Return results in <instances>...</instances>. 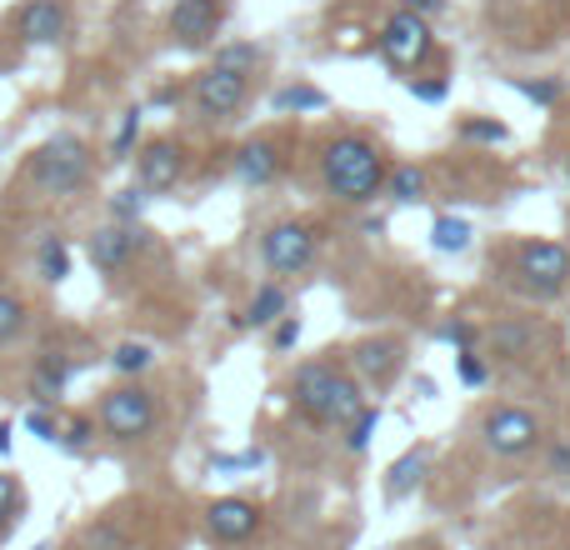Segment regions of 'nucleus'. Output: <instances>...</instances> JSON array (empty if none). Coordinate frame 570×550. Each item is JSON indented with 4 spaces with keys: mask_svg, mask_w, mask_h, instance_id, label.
Returning <instances> with one entry per match:
<instances>
[{
    "mask_svg": "<svg viewBox=\"0 0 570 550\" xmlns=\"http://www.w3.org/2000/svg\"><path fill=\"white\" fill-rule=\"evenodd\" d=\"M385 176H391V166H385L381 146L365 140V136H335L321 156L325 190L341 196L345 206H365V200H375L385 190Z\"/></svg>",
    "mask_w": 570,
    "mask_h": 550,
    "instance_id": "obj_1",
    "label": "nucleus"
},
{
    "mask_svg": "<svg viewBox=\"0 0 570 550\" xmlns=\"http://www.w3.org/2000/svg\"><path fill=\"white\" fill-rule=\"evenodd\" d=\"M291 405L311 425H351L355 411L365 405V395H361V381H355V375L335 371L331 361H311L295 371Z\"/></svg>",
    "mask_w": 570,
    "mask_h": 550,
    "instance_id": "obj_2",
    "label": "nucleus"
},
{
    "mask_svg": "<svg viewBox=\"0 0 570 550\" xmlns=\"http://www.w3.org/2000/svg\"><path fill=\"white\" fill-rule=\"evenodd\" d=\"M90 180H96V156H90V146L80 136H70V130L50 136L26 166V186L50 200L80 196Z\"/></svg>",
    "mask_w": 570,
    "mask_h": 550,
    "instance_id": "obj_3",
    "label": "nucleus"
},
{
    "mask_svg": "<svg viewBox=\"0 0 570 550\" xmlns=\"http://www.w3.org/2000/svg\"><path fill=\"white\" fill-rule=\"evenodd\" d=\"M160 421V405L146 385H116V391L100 395V411H96V425L110 435V441H146Z\"/></svg>",
    "mask_w": 570,
    "mask_h": 550,
    "instance_id": "obj_4",
    "label": "nucleus"
},
{
    "mask_svg": "<svg viewBox=\"0 0 570 550\" xmlns=\"http://www.w3.org/2000/svg\"><path fill=\"white\" fill-rule=\"evenodd\" d=\"M515 275H521V285L531 295L551 301V295H561L566 281H570V251L561 240H525V246L515 251Z\"/></svg>",
    "mask_w": 570,
    "mask_h": 550,
    "instance_id": "obj_5",
    "label": "nucleus"
},
{
    "mask_svg": "<svg viewBox=\"0 0 570 550\" xmlns=\"http://www.w3.org/2000/svg\"><path fill=\"white\" fill-rule=\"evenodd\" d=\"M321 251V236L305 220H276V226L261 236V261L271 275H301Z\"/></svg>",
    "mask_w": 570,
    "mask_h": 550,
    "instance_id": "obj_6",
    "label": "nucleus"
},
{
    "mask_svg": "<svg viewBox=\"0 0 570 550\" xmlns=\"http://www.w3.org/2000/svg\"><path fill=\"white\" fill-rule=\"evenodd\" d=\"M246 96H250V76L226 70V66L200 70L196 86H190V106H196L200 120H230L240 106H246Z\"/></svg>",
    "mask_w": 570,
    "mask_h": 550,
    "instance_id": "obj_7",
    "label": "nucleus"
},
{
    "mask_svg": "<svg viewBox=\"0 0 570 550\" xmlns=\"http://www.w3.org/2000/svg\"><path fill=\"white\" fill-rule=\"evenodd\" d=\"M481 441H485L491 455L515 461V455L535 451V441H541V421H535L531 411H521V405H495V411H485V421H481Z\"/></svg>",
    "mask_w": 570,
    "mask_h": 550,
    "instance_id": "obj_8",
    "label": "nucleus"
},
{
    "mask_svg": "<svg viewBox=\"0 0 570 550\" xmlns=\"http://www.w3.org/2000/svg\"><path fill=\"white\" fill-rule=\"evenodd\" d=\"M220 26H226V0H176L166 20L180 50H206L220 36Z\"/></svg>",
    "mask_w": 570,
    "mask_h": 550,
    "instance_id": "obj_9",
    "label": "nucleus"
},
{
    "mask_svg": "<svg viewBox=\"0 0 570 550\" xmlns=\"http://www.w3.org/2000/svg\"><path fill=\"white\" fill-rule=\"evenodd\" d=\"M381 56L391 60L395 70H411L415 60H425L431 56V26H425V16H415V10H395L391 20H385V30H381Z\"/></svg>",
    "mask_w": 570,
    "mask_h": 550,
    "instance_id": "obj_10",
    "label": "nucleus"
},
{
    "mask_svg": "<svg viewBox=\"0 0 570 550\" xmlns=\"http://www.w3.org/2000/svg\"><path fill=\"white\" fill-rule=\"evenodd\" d=\"M180 176H186V150H180V140H150L136 156V186L146 190V196L176 190Z\"/></svg>",
    "mask_w": 570,
    "mask_h": 550,
    "instance_id": "obj_11",
    "label": "nucleus"
},
{
    "mask_svg": "<svg viewBox=\"0 0 570 550\" xmlns=\"http://www.w3.org/2000/svg\"><path fill=\"white\" fill-rule=\"evenodd\" d=\"M206 531L220 546H246L261 531V505L246 501V495H220V501L206 505Z\"/></svg>",
    "mask_w": 570,
    "mask_h": 550,
    "instance_id": "obj_12",
    "label": "nucleus"
},
{
    "mask_svg": "<svg viewBox=\"0 0 570 550\" xmlns=\"http://www.w3.org/2000/svg\"><path fill=\"white\" fill-rule=\"evenodd\" d=\"M16 36L26 46H60L70 36V6L66 0H26L16 16Z\"/></svg>",
    "mask_w": 570,
    "mask_h": 550,
    "instance_id": "obj_13",
    "label": "nucleus"
},
{
    "mask_svg": "<svg viewBox=\"0 0 570 550\" xmlns=\"http://www.w3.org/2000/svg\"><path fill=\"white\" fill-rule=\"evenodd\" d=\"M146 246V230L140 226H116V220H110V226H100L96 236H90V266H96L100 275H120L130 266V261H136V251Z\"/></svg>",
    "mask_w": 570,
    "mask_h": 550,
    "instance_id": "obj_14",
    "label": "nucleus"
},
{
    "mask_svg": "<svg viewBox=\"0 0 570 550\" xmlns=\"http://www.w3.org/2000/svg\"><path fill=\"white\" fill-rule=\"evenodd\" d=\"M281 150L276 140H246V146L236 150V176L246 180V186H271V180L281 176Z\"/></svg>",
    "mask_w": 570,
    "mask_h": 550,
    "instance_id": "obj_15",
    "label": "nucleus"
},
{
    "mask_svg": "<svg viewBox=\"0 0 570 550\" xmlns=\"http://www.w3.org/2000/svg\"><path fill=\"white\" fill-rule=\"evenodd\" d=\"M70 371H76V365H70L66 355H56V351L40 355L36 371H30V401H36V405H56L60 395H66Z\"/></svg>",
    "mask_w": 570,
    "mask_h": 550,
    "instance_id": "obj_16",
    "label": "nucleus"
},
{
    "mask_svg": "<svg viewBox=\"0 0 570 550\" xmlns=\"http://www.w3.org/2000/svg\"><path fill=\"white\" fill-rule=\"evenodd\" d=\"M355 371L371 385H391L395 371H401V345L395 341H365L355 345Z\"/></svg>",
    "mask_w": 570,
    "mask_h": 550,
    "instance_id": "obj_17",
    "label": "nucleus"
},
{
    "mask_svg": "<svg viewBox=\"0 0 570 550\" xmlns=\"http://www.w3.org/2000/svg\"><path fill=\"white\" fill-rule=\"evenodd\" d=\"M491 351L501 355V361H525V355H535V325L531 321H501L491 331Z\"/></svg>",
    "mask_w": 570,
    "mask_h": 550,
    "instance_id": "obj_18",
    "label": "nucleus"
},
{
    "mask_svg": "<svg viewBox=\"0 0 570 550\" xmlns=\"http://www.w3.org/2000/svg\"><path fill=\"white\" fill-rule=\"evenodd\" d=\"M285 311H291V295H285V285H276V281H271V285H261V291L250 295L246 315H240L236 325H256V331H261V325H276Z\"/></svg>",
    "mask_w": 570,
    "mask_h": 550,
    "instance_id": "obj_19",
    "label": "nucleus"
},
{
    "mask_svg": "<svg viewBox=\"0 0 570 550\" xmlns=\"http://www.w3.org/2000/svg\"><path fill=\"white\" fill-rule=\"evenodd\" d=\"M36 275L46 285H60L70 275V251H66V240H60V236H46L36 246Z\"/></svg>",
    "mask_w": 570,
    "mask_h": 550,
    "instance_id": "obj_20",
    "label": "nucleus"
},
{
    "mask_svg": "<svg viewBox=\"0 0 570 550\" xmlns=\"http://www.w3.org/2000/svg\"><path fill=\"white\" fill-rule=\"evenodd\" d=\"M431 246L441 251V256H461V251L471 246V220H461V216H435Z\"/></svg>",
    "mask_w": 570,
    "mask_h": 550,
    "instance_id": "obj_21",
    "label": "nucleus"
},
{
    "mask_svg": "<svg viewBox=\"0 0 570 550\" xmlns=\"http://www.w3.org/2000/svg\"><path fill=\"white\" fill-rule=\"evenodd\" d=\"M110 365H116V375H146L150 365H156V345H146V341H120L116 351H110Z\"/></svg>",
    "mask_w": 570,
    "mask_h": 550,
    "instance_id": "obj_22",
    "label": "nucleus"
},
{
    "mask_svg": "<svg viewBox=\"0 0 570 550\" xmlns=\"http://www.w3.org/2000/svg\"><path fill=\"white\" fill-rule=\"evenodd\" d=\"M421 471H425V451L401 455V461L391 465V481H385V495H391V501H401V495H411L415 485H421Z\"/></svg>",
    "mask_w": 570,
    "mask_h": 550,
    "instance_id": "obj_23",
    "label": "nucleus"
},
{
    "mask_svg": "<svg viewBox=\"0 0 570 550\" xmlns=\"http://www.w3.org/2000/svg\"><path fill=\"white\" fill-rule=\"evenodd\" d=\"M140 216H146V190L140 186H126L110 196V220L116 226H140Z\"/></svg>",
    "mask_w": 570,
    "mask_h": 550,
    "instance_id": "obj_24",
    "label": "nucleus"
},
{
    "mask_svg": "<svg viewBox=\"0 0 570 550\" xmlns=\"http://www.w3.org/2000/svg\"><path fill=\"white\" fill-rule=\"evenodd\" d=\"M385 190H391L395 200H405V206H415V200L425 196V176L415 166H395L391 176H385Z\"/></svg>",
    "mask_w": 570,
    "mask_h": 550,
    "instance_id": "obj_25",
    "label": "nucleus"
},
{
    "mask_svg": "<svg viewBox=\"0 0 570 550\" xmlns=\"http://www.w3.org/2000/svg\"><path fill=\"white\" fill-rule=\"evenodd\" d=\"M375 425H381V411H375V405H361V411H355V421L345 425V451H351V455H361L365 445H371Z\"/></svg>",
    "mask_w": 570,
    "mask_h": 550,
    "instance_id": "obj_26",
    "label": "nucleus"
},
{
    "mask_svg": "<svg viewBox=\"0 0 570 550\" xmlns=\"http://www.w3.org/2000/svg\"><path fill=\"white\" fill-rule=\"evenodd\" d=\"M216 66H226V70H240V76H250V70L261 66V46H250V40H236V46H220V50H216Z\"/></svg>",
    "mask_w": 570,
    "mask_h": 550,
    "instance_id": "obj_27",
    "label": "nucleus"
},
{
    "mask_svg": "<svg viewBox=\"0 0 570 550\" xmlns=\"http://www.w3.org/2000/svg\"><path fill=\"white\" fill-rule=\"evenodd\" d=\"M515 90H521L525 100H535V106H561L566 100V86L556 76H535V80H515Z\"/></svg>",
    "mask_w": 570,
    "mask_h": 550,
    "instance_id": "obj_28",
    "label": "nucleus"
},
{
    "mask_svg": "<svg viewBox=\"0 0 570 550\" xmlns=\"http://www.w3.org/2000/svg\"><path fill=\"white\" fill-rule=\"evenodd\" d=\"M276 110H325V90H315V86H285V90H276Z\"/></svg>",
    "mask_w": 570,
    "mask_h": 550,
    "instance_id": "obj_29",
    "label": "nucleus"
},
{
    "mask_svg": "<svg viewBox=\"0 0 570 550\" xmlns=\"http://www.w3.org/2000/svg\"><path fill=\"white\" fill-rule=\"evenodd\" d=\"M20 331H26V305L10 291H0V345H10Z\"/></svg>",
    "mask_w": 570,
    "mask_h": 550,
    "instance_id": "obj_30",
    "label": "nucleus"
},
{
    "mask_svg": "<svg viewBox=\"0 0 570 550\" xmlns=\"http://www.w3.org/2000/svg\"><path fill=\"white\" fill-rule=\"evenodd\" d=\"M136 140H140V110L130 106L126 116H120L116 140H110V156H116V160H130V150H136Z\"/></svg>",
    "mask_w": 570,
    "mask_h": 550,
    "instance_id": "obj_31",
    "label": "nucleus"
},
{
    "mask_svg": "<svg viewBox=\"0 0 570 550\" xmlns=\"http://www.w3.org/2000/svg\"><path fill=\"white\" fill-rule=\"evenodd\" d=\"M26 431L36 435V441L56 445V441H60V421H56V411H50V405H30V411H26Z\"/></svg>",
    "mask_w": 570,
    "mask_h": 550,
    "instance_id": "obj_32",
    "label": "nucleus"
},
{
    "mask_svg": "<svg viewBox=\"0 0 570 550\" xmlns=\"http://www.w3.org/2000/svg\"><path fill=\"white\" fill-rule=\"evenodd\" d=\"M90 441H96V421H90V415H76L70 425H60V441H56V445L76 455V451H86Z\"/></svg>",
    "mask_w": 570,
    "mask_h": 550,
    "instance_id": "obj_33",
    "label": "nucleus"
},
{
    "mask_svg": "<svg viewBox=\"0 0 570 550\" xmlns=\"http://www.w3.org/2000/svg\"><path fill=\"white\" fill-rule=\"evenodd\" d=\"M505 136H511V130H505L501 120H481V116L461 120V140H481V146H501Z\"/></svg>",
    "mask_w": 570,
    "mask_h": 550,
    "instance_id": "obj_34",
    "label": "nucleus"
},
{
    "mask_svg": "<svg viewBox=\"0 0 570 550\" xmlns=\"http://www.w3.org/2000/svg\"><path fill=\"white\" fill-rule=\"evenodd\" d=\"M455 375H461L465 385H485L491 381V361H485L481 351H455Z\"/></svg>",
    "mask_w": 570,
    "mask_h": 550,
    "instance_id": "obj_35",
    "label": "nucleus"
},
{
    "mask_svg": "<svg viewBox=\"0 0 570 550\" xmlns=\"http://www.w3.org/2000/svg\"><path fill=\"white\" fill-rule=\"evenodd\" d=\"M441 341H445V345H455V351H475L481 331H475L471 321H445V325H441Z\"/></svg>",
    "mask_w": 570,
    "mask_h": 550,
    "instance_id": "obj_36",
    "label": "nucleus"
},
{
    "mask_svg": "<svg viewBox=\"0 0 570 550\" xmlns=\"http://www.w3.org/2000/svg\"><path fill=\"white\" fill-rule=\"evenodd\" d=\"M90 550H126V536L106 521V526H96V531H90Z\"/></svg>",
    "mask_w": 570,
    "mask_h": 550,
    "instance_id": "obj_37",
    "label": "nucleus"
},
{
    "mask_svg": "<svg viewBox=\"0 0 570 550\" xmlns=\"http://www.w3.org/2000/svg\"><path fill=\"white\" fill-rule=\"evenodd\" d=\"M271 341H276V351H291V345L301 341V321H295V315H281V321H276V335H271Z\"/></svg>",
    "mask_w": 570,
    "mask_h": 550,
    "instance_id": "obj_38",
    "label": "nucleus"
},
{
    "mask_svg": "<svg viewBox=\"0 0 570 550\" xmlns=\"http://www.w3.org/2000/svg\"><path fill=\"white\" fill-rule=\"evenodd\" d=\"M445 90H451L445 80H411V96L415 100H431V106H435V100H445Z\"/></svg>",
    "mask_w": 570,
    "mask_h": 550,
    "instance_id": "obj_39",
    "label": "nucleus"
},
{
    "mask_svg": "<svg viewBox=\"0 0 570 550\" xmlns=\"http://www.w3.org/2000/svg\"><path fill=\"white\" fill-rule=\"evenodd\" d=\"M551 475L570 481V441H556V445H551Z\"/></svg>",
    "mask_w": 570,
    "mask_h": 550,
    "instance_id": "obj_40",
    "label": "nucleus"
},
{
    "mask_svg": "<svg viewBox=\"0 0 570 550\" xmlns=\"http://www.w3.org/2000/svg\"><path fill=\"white\" fill-rule=\"evenodd\" d=\"M0 511H20V485L0 471Z\"/></svg>",
    "mask_w": 570,
    "mask_h": 550,
    "instance_id": "obj_41",
    "label": "nucleus"
},
{
    "mask_svg": "<svg viewBox=\"0 0 570 550\" xmlns=\"http://www.w3.org/2000/svg\"><path fill=\"white\" fill-rule=\"evenodd\" d=\"M445 0H405V10H415V16H435Z\"/></svg>",
    "mask_w": 570,
    "mask_h": 550,
    "instance_id": "obj_42",
    "label": "nucleus"
},
{
    "mask_svg": "<svg viewBox=\"0 0 570 550\" xmlns=\"http://www.w3.org/2000/svg\"><path fill=\"white\" fill-rule=\"evenodd\" d=\"M10 435H16V431H10V421H0V461L10 455Z\"/></svg>",
    "mask_w": 570,
    "mask_h": 550,
    "instance_id": "obj_43",
    "label": "nucleus"
},
{
    "mask_svg": "<svg viewBox=\"0 0 570 550\" xmlns=\"http://www.w3.org/2000/svg\"><path fill=\"white\" fill-rule=\"evenodd\" d=\"M16 521H20V511H0V541L10 536V526H16Z\"/></svg>",
    "mask_w": 570,
    "mask_h": 550,
    "instance_id": "obj_44",
    "label": "nucleus"
},
{
    "mask_svg": "<svg viewBox=\"0 0 570 550\" xmlns=\"http://www.w3.org/2000/svg\"><path fill=\"white\" fill-rule=\"evenodd\" d=\"M566 176H570V156H566Z\"/></svg>",
    "mask_w": 570,
    "mask_h": 550,
    "instance_id": "obj_45",
    "label": "nucleus"
},
{
    "mask_svg": "<svg viewBox=\"0 0 570 550\" xmlns=\"http://www.w3.org/2000/svg\"><path fill=\"white\" fill-rule=\"evenodd\" d=\"M36 550H50V546H36Z\"/></svg>",
    "mask_w": 570,
    "mask_h": 550,
    "instance_id": "obj_46",
    "label": "nucleus"
}]
</instances>
